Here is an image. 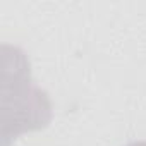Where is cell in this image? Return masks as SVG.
Wrapping results in <instances>:
<instances>
[{"mask_svg":"<svg viewBox=\"0 0 146 146\" xmlns=\"http://www.w3.org/2000/svg\"><path fill=\"white\" fill-rule=\"evenodd\" d=\"M2 146L24 132L43 129L52 120V102L33 84L26 53L2 45Z\"/></svg>","mask_w":146,"mask_h":146,"instance_id":"obj_1","label":"cell"},{"mask_svg":"<svg viewBox=\"0 0 146 146\" xmlns=\"http://www.w3.org/2000/svg\"><path fill=\"white\" fill-rule=\"evenodd\" d=\"M125 146H146V141H132V143H129Z\"/></svg>","mask_w":146,"mask_h":146,"instance_id":"obj_2","label":"cell"}]
</instances>
